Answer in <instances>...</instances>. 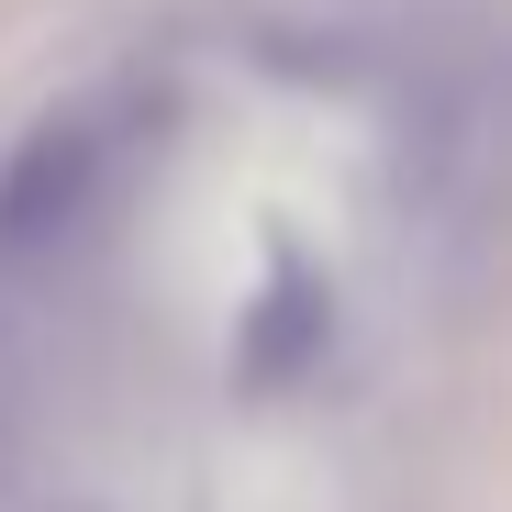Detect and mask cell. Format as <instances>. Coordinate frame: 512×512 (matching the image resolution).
I'll return each instance as SVG.
<instances>
[{"instance_id":"cell-1","label":"cell","mask_w":512,"mask_h":512,"mask_svg":"<svg viewBox=\"0 0 512 512\" xmlns=\"http://www.w3.org/2000/svg\"><path fill=\"white\" fill-rule=\"evenodd\" d=\"M323 346H334V290H323L312 256H279L268 301H256L245 334H234V368L256 390H301V379H323Z\"/></svg>"}]
</instances>
